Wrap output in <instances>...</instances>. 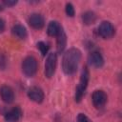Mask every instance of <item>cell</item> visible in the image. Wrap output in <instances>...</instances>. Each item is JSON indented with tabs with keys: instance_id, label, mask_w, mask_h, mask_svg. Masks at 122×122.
Masks as SVG:
<instances>
[{
	"instance_id": "16",
	"label": "cell",
	"mask_w": 122,
	"mask_h": 122,
	"mask_svg": "<svg viewBox=\"0 0 122 122\" xmlns=\"http://www.w3.org/2000/svg\"><path fill=\"white\" fill-rule=\"evenodd\" d=\"M37 48L39 49V51H40V52L42 53V55H43V56H46V54H47V52H48V50H49L48 44H46L45 42L40 41V42L37 43Z\"/></svg>"
},
{
	"instance_id": "6",
	"label": "cell",
	"mask_w": 122,
	"mask_h": 122,
	"mask_svg": "<svg viewBox=\"0 0 122 122\" xmlns=\"http://www.w3.org/2000/svg\"><path fill=\"white\" fill-rule=\"evenodd\" d=\"M107 99L108 96L106 94V92L102 90H96L93 92L92 95V104L96 109H101L105 106V104L107 103Z\"/></svg>"
},
{
	"instance_id": "19",
	"label": "cell",
	"mask_w": 122,
	"mask_h": 122,
	"mask_svg": "<svg viewBox=\"0 0 122 122\" xmlns=\"http://www.w3.org/2000/svg\"><path fill=\"white\" fill-rule=\"evenodd\" d=\"M3 4L5 6H8V7H12V6H15L17 4V1L16 0H4Z\"/></svg>"
},
{
	"instance_id": "4",
	"label": "cell",
	"mask_w": 122,
	"mask_h": 122,
	"mask_svg": "<svg viewBox=\"0 0 122 122\" xmlns=\"http://www.w3.org/2000/svg\"><path fill=\"white\" fill-rule=\"evenodd\" d=\"M57 63V55L55 52H50L45 61V69L44 73L47 78H51L55 72Z\"/></svg>"
},
{
	"instance_id": "7",
	"label": "cell",
	"mask_w": 122,
	"mask_h": 122,
	"mask_svg": "<svg viewBox=\"0 0 122 122\" xmlns=\"http://www.w3.org/2000/svg\"><path fill=\"white\" fill-rule=\"evenodd\" d=\"M88 62L92 67L99 69L104 65V58L99 51H92L88 56Z\"/></svg>"
},
{
	"instance_id": "5",
	"label": "cell",
	"mask_w": 122,
	"mask_h": 122,
	"mask_svg": "<svg viewBox=\"0 0 122 122\" xmlns=\"http://www.w3.org/2000/svg\"><path fill=\"white\" fill-rule=\"evenodd\" d=\"M98 34L103 39H111L115 34V29L110 21H103L98 27Z\"/></svg>"
},
{
	"instance_id": "1",
	"label": "cell",
	"mask_w": 122,
	"mask_h": 122,
	"mask_svg": "<svg viewBox=\"0 0 122 122\" xmlns=\"http://www.w3.org/2000/svg\"><path fill=\"white\" fill-rule=\"evenodd\" d=\"M81 59V51L76 48L68 50L62 58V70L67 75H71L76 72Z\"/></svg>"
},
{
	"instance_id": "8",
	"label": "cell",
	"mask_w": 122,
	"mask_h": 122,
	"mask_svg": "<svg viewBox=\"0 0 122 122\" xmlns=\"http://www.w3.org/2000/svg\"><path fill=\"white\" fill-rule=\"evenodd\" d=\"M28 97L35 103H41L44 100V92L41 88L32 86L28 90Z\"/></svg>"
},
{
	"instance_id": "11",
	"label": "cell",
	"mask_w": 122,
	"mask_h": 122,
	"mask_svg": "<svg viewBox=\"0 0 122 122\" xmlns=\"http://www.w3.org/2000/svg\"><path fill=\"white\" fill-rule=\"evenodd\" d=\"M23 115L22 110L19 107H14L5 114V119L8 122H18Z\"/></svg>"
},
{
	"instance_id": "13",
	"label": "cell",
	"mask_w": 122,
	"mask_h": 122,
	"mask_svg": "<svg viewBox=\"0 0 122 122\" xmlns=\"http://www.w3.org/2000/svg\"><path fill=\"white\" fill-rule=\"evenodd\" d=\"M62 27L61 25L57 22V21H51L48 25V28H47V33L50 35V36H57L58 33L60 32Z\"/></svg>"
},
{
	"instance_id": "3",
	"label": "cell",
	"mask_w": 122,
	"mask_h": 122,
	"mask_svg": "<svg viewBox=\"0 0 122 122\" xmlns=\"http://www.w3.org/2000/svg\"><path fill=\"white\" fill-rule=\"evenodd\" d=\"M22 72L27 76V77H32L38 69V64H37V60L31 56L29 55L27 57L24 58V60L22 61Z\"/></svg>"
},
{
	"instance_id": "2",
	"label": "cell",
	"mask_w": 122,
	"mask_h": 122,
	"mask_svg": "<svg viewBox=\"0 0 122 122\" xmlns=\"http://www.w3.org/2000/svg\"><path fill=\"white\" fill-rule=\"evenodd\" d=\"M89 71L88 69L85 67L83 68L82 71H81V75H80V79H79V84L76 87L75 90V101L76 102H80L82 100V97L85 93V91L88 87V83H89Z\"/></svg>"
},
{
	"instance_id": "20",
	"label": "cell",
	"mask_w": 122,
	"mask_h": 122,
	"mask_svg": "<svg viewBox=\"0 0 122 122\" xmlns=\"http://www.w3.org/2000/svg\"><path fill=\"white\" fill-rule=\"evenodd\" d=\"M4 30H5V21L2 18H0V33L3 32Z\"/></svg>"
},
{
	"instance_id": "10",
	"label": "cell",
	"mask_w": 122,
	"mask_h": 122,
	"mask_svg": "<svg viewBox=\"0 0 122 122\" xmlns=\"http://www.w3.org/2000/svg\"><path fill=\"white\" fill-rule=\"evenodd\" d=\"M0 96L5 103L10 104L12 103L14 100V92L10 86L4 85L0 88Z\"/></svg>"
},
{
	"instance_id": "21",
	"label": "cell",
	"mask_w": 122,
	"mask_h": 122,
	"mask_svg": "<svg viewBox=\"0 0 122 122\" xmlns=\"http://www.w3.org/2000/svg\"><path fill=\"white\" fill-rule=\"evenodd\" d=\"M3 10H4V8H3V6H2L1 4H0V11H2Z\"/></svg>"
},
{
	"instance_id": "12",
	"label": "cell",
	"mask_w": 122,
	"mask_h": 122,
	"mask_svg": "<svg viewBox=\"0 0 122 122\" xmlns=\"http://www.w3.org/2000/svg\"><path fill=\"white\" fill-rule=\"evenodd\" d=\"M11 32L14 36H16L19 39H26L27 36H28V32H27L26 28L23 25H20V24L14 25L11 29Z\"/></svg>"
},
{
	"instance_id": "17",
	"label": "cell",
	"mask_w": 122,
	"mask_h": 122,
	"mask_svg": "<svg viewBox=\"0 0 122 122\" xmlns=\"http://www.w3.org/2000/svg\"><path fill=\"white\" fill-rule=\"evenodd\" d=\"M65 10H66V13H67L68 16H70V17H73V16H74L75 11H74V8H73L72 4L67 3V4H66V9H65Z\"/></svg>"
},
{
	"instance_id": "15",
	"label": "cell",
	"mask_w": 122,
	"mask_h": 122,
	"mask_svg": "<svg viewBox=\"0 0 122 122\" xmlns=\"http://www.w3.org/2000/svg\"><path fill=\"white\" fill-rule=\"evenodd\" d=\"M96 20V15L93 11L88 10L82 14V21L85 25H92L95 22Z\"/></svg>"
},
{
	"instance_id": "14",
	"label": "cell",
	"mask_w": 122,
	"mask_h": 122,
	"mask_svg": "<svg viewBox=\"0 0 122 122\" xmlns=\"http://www.w3.org/2000/svg\"><path fill=\"white\" fill-rule=\"evenodd\" d=\"M56 37H57V39H56L57 51H58V52H62L67 45V37H66V34H65L63 29H61L60 32L58 33V35Z\"/></svg>"
},
{
	"instance_id": "18",
	"label": "cell",
	"mask_w": 122,
	"mask_h": 122,
	"mask_svg": "<svg viewBox=\"0 0 122 122\" xmlns=\"http://www.w3.org/2000/svg\"><path fill=\"white\" fill-rule=\"evenodd\" d=\"M76 119H77V122H92L90 120V118L86 114H84V113H79L77 115Z\"/></svg>"
},
{
	"instance_id": "9",
	"label": "cell",
	"mask_w": 122,
	"mask_h": 122,
	"mask_svg": "<svg viewBox=\"0 0 122 122\" xmlns=\"http://www.w3.org/2000/svg\"><path fill=\"white\" fill-rule=\"evenodd\" d=\"M29 24L34 30H40L45 25L44 17L40 13H31L29 17Z\"/></svg>"
}]
</instances>
